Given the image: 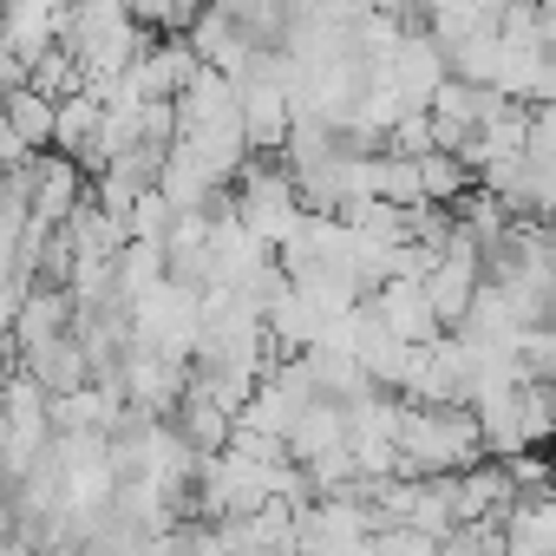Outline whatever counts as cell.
<instances>
[{
	"instance_id": "obj_1",
	"label": "cell",
	"mask_w": 556,
	"mask_h": 556,
	"mask_svg": "<svg viewBox=\"0 0 556 556\" xmlns=\"http://www.w3.org/2000/svg\"><path fill=\"white\" fill-rule=\"evenodd\" d=\"M14 367L34 374L47 393H66V387H79V380H92L86 348H79L73 328H60V334H47V341H21V348H14Z\"/></svg>"
},
{
	"instance_id": "obj_2",
	"label": "cell",
	"mask_w": 556,
	"mask_h": 556,
	"mask_svg": "<svg viewBox=\"0 0 556 556\" xmlns=\"http://www.w3.org/2000/svg\"><path fill=\"white\" fill-rule=\"evenodd\" d=\"M361 302H367L374 321H380L387 334H400V341H426V334H439V321H432V308H426V295H419L413 275H387V282H374Z\"/></svg>"
},
{
	"instance_id": "obj_3",
	"label": "cell",
	"mask_w": 556,
	"mask_h": 556,
	"mask_svg": "<svg viewBox=\"0 0 556 556\" xmlns=\"http://www.w3.org/2000/svg\"><path fill=\"white\" fill-rule=\"evenodd\" d=\"M184 40H190V53H197L203 66H216V73H242V60L255 53V47H249V34L236 27V14H223L216 0H203V8L190 14Z\"/></svg>"
},
{
	"instance_id": "obj_4",
	"label": "cell",
	"mask_w": 556,
	"mask_h": 556,
	"mask_svg": "<svg viewBox=\"0 0 556 556\" xmlns=\"http://www.w3.org/2000/svg\"><path fill=\"white\" fill-rule=\"evenodd\" d=\"M157 255H164V275L203 282V268H210V210H170V223L157 236Z\"/></svg>"
},
{
	"instance_id": "obj_5",
	"label": "cell",
	"mask_w": 556,
	"mask_h": 556,
	"mask_svg": "<svg viewBox=\"0 0 556 556\" xmlns=\"http://www.w3.org/2000/svg\"><path fill=\"white\" fill-rule=\"evenodd\" d=\"M348 439V406L341 400H328V393H315L302 413H295V426H289V458L302 465V458H315V452H328V445H341Z\"/></svg>"
},
{
	"instance_id": "obj_6",
	"label": "cell",
	"mask_w": 556,
	"mask_h": 556,
	"mask_svg": "<svg viewBox=\"0 0 556 556\" xmlns=\"http://www.w3.org/2000/svg\"><path fill=\"white\" fill-rule=\"evenodd\" d=\"M73 321V289H60V282H34V295H21V308H14V321H8V334H14V348L21 341H47V334H60Z\"/></svg>"
},
{
	"instance_id": "obj_7",
	"label": "cell",
	"mask_w": 556,
	"mask_h": 556,
	"mask_svg": "<svg viewBox=\"0 0 556 556\" xmlns=\"http://www.w3.org/2000/svg\"><path fill=\"white\" fill-rule=\"evenodd\" d=\"M92 131H99V99H92L86 86H79V92H60V99H53V138H47V144L79 164V157L92 151Z\"/></svg>"
},
{
	"instance_id": "obj_8",
	"label": "cell",
	"mask_w": 556,
	"mask_h": 556,
	"mask_svg": "<svg viewBox=\"0 0 556 556\" xmlns=\"http://www.w3.org/2000/svg\"><path fill=\"white\" fill-rule=\"evenodd\" d=\"M0 118H8V131L27 144V151H40L47 138H53V99L40 92V86H8V92H0Z\"/></svg>"
},
{
	"instance_id": "obj_9",
	"label": "cell",
	"mask_w": 556,
	"mask_h": 556,
	"mask_svg": "<svg viewBox=\"0 0 556 556\" xmlns=\"http://www.w3.org/2000/svg\"><path fill=\"white\" fill-rule=\"evenodd\" d=\"M465 184H471V170L458 164V151H439V144L419 151V197H426V203H445V210H452Z\"/></svg>"
},
{
	"instance_id": "obj_10",
	"label": "cell",
	"mask_w": 556,
	"mask_h": 556,
	"mask_svg": "<svg viewBox=\"0 0 556 556\" xmlns=\"http://www.w3.org/2000/svg\"><path fill=\"white\" fill-rule=\"evenodd\" d=\"M380 151H393V157H419V151H432V118H426V105H406V112L380 131Z\"/></svg>"
},
{
	"instance_id": "obj_11",
	"label": "cell",
	"mask_w": 556,
	"mask_h": 556,
	"mask_svg": "<svg viewBox=\"0 0 556 556\" xmlns=\"http://www.w3.org/2000/svg\"><path fill=\"white\" fill-rule=\"evenodd\" d=\"M164 223H170V203L157 197V184H138V197H131V210H125V236L157 242V236H164Z\"/></svg>"
},
{
	"instance_id": "obj_12",
	"label": "cell",
	"mask_w": 556,
	"mask_h": 556,
	"mask_svg": "<svg viewBox=\"0 0 556 556\" xmlns=\"http://www.w3.org/2000/svg\"><path fill=\"white\" fill-rule=\"evenodd\" d=\"M517 426L530 445L549 439V380H517Z\"/></svg>"
},
{
	"instance_id": "obj_13",
	"label": "cell",
	"mask_w": 556,
	"mask_h": 556,
	"mask_svg": "<svg viewBox=\"0 0 556 556\" xmlns=\"http://www.w3.org/2000/svg\"><path fill=\"white\" fill-rule=\"evenodd\" d=\"M8 367H14V334L0 328V374H8Z\"/></svg>"
}]
</instances>
